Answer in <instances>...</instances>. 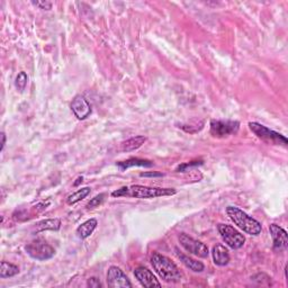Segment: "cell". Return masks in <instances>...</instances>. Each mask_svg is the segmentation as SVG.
<instances>
[{
    "label": "cell",
    "instance_id": "8992f818",
    "mask_svg": "<svg viewBox=\"0 0 288 288\" xmlns=\"http://www.w3.org/2000/svg\"><path fill=\"white\" fill-rule=\"evenodd\" d=\"M249 127L259 138H261V140H264L266 142H270V143H275V144H278V143L279 144L283 143L284 145L287 144V138L285 136L275 132V131L268 129V127L261 125V124L251 122L249 123Z\"/></svg>",
    "mask_w": 288,
    "mask_h": 288
},
{
    "label": "cell",
    "instance_id": "44dd1931",
    "mask_svg": "<svg viewBox=\"0 0 288 288\" xmlns=\"http://www.w3.org/2000/svg\"><path fill=\"white\" fill-rule=\"evenodd\" d=\"M27 81H28V77L25 74L24 71H21L18 74L16 77V81H15V86L16 88L19 91H23L25 89V87L27 86Z\"/></svg>",
    "mask_w": 288,
    "mask_h": 288
},
{
    "label": "cell",
    "instance_id": "9c48e42d",
    "mask_svg": "<svg viewBox=\"0 0 288 288\" xmlns=\"http://www.w3.org/2000/svg\"><path fill=\"white\" fill-rule=\"evenodd\" d=\"M107 284L112 288H124V287H132L130 279L124 273L121 268L112 266L107 271Z\"/></svg>",
    "mask_w": 288,
    "mask_h": 288
},
{
    "label": "cell",
    "instance_id": "e0dca14e",
    "mask_svg": "<svg viewBox=\"0 0 288 288\" xmlns=\"http://www.w3.org/2000/svg\"><path fill=\"white\" fill-rule=\"evenodd\" d=\"M117 166L121 170H125L129 169L131 167H148L150 168L153 166V162L149 161V160H143V159H137V158H132L126 160V161H122V162H117Z\"/></svg>",
    "mask_w": 288,
    "mask_h": 288
},
{
    "label": "cell",
    "instance_id": "7402d4cb",
    "mask_svg": "<svg viewBox=\"0 0 288 288\" xmlns=\"http://www.w3.org/2000/svg\"><path fill=\"white\" fill-rule=\"evenodd\" d=\"M105 196H106V194H99V195H97L96 197H94L93 199L90 200V202L88 204H87V209L90 210V209H95V207L99 206L100 204L104 202Z\"/></svg>",
    "mask_w": 288,
    "mask_h": 288
},
{
    "label": "cell",
    "instance_id": "7c38bea8",
    "mask_svg": "<svg viewBox=\"0 0 288 288\" xmlns=\"http://www.w3.org/2000/svg\"><path fill=\"white\" fill-rule=\"evenodd\" d=\"M269 231H270L272 241H273V248L275 249H286L288 246V238H287V232L285 230L278 227L277 224H271L269 227Z\"/></svg>",
    "mask_w": 288,
    "mask_h": 288
},
{
    "label": "cell",
    "instance_id": "277c9868",
    "mask_svg": "<svg viewBox=\"0 0 288 288\" xmlns=\"http://www.w3.org/2000/svg\"><path fill=\"white\" fill-rule=\"evenodd\" d=\"M25 250H26L28 256L39 261L49 260L56 254L54 248L45 242L44 240H36V241L28 243L25 247Z\"/></svg>",
    "mask_w": 288,
    "mask_h": 288
},
{
    "label": "cell",
    "instance_id": "9a60e30c",
    "mask_svg": "<svg viewBox=\"0 0 288 288\" xmlns=\"http://www.w3.org/2000/svg\"><path fill=\"white\" fill-rule=\"evenodd\" d=\"M97 220L90 218V220L86 221L85 223H82L80 227H78V229H77V234H78L80 239H87L88 236L93 234L95 229L97 228Z\"/></svg>",
    "mask_w": 288,
    "mask_h": 288
},
{
    "label": "cell",
    "instance_id": "6da1fadb",
    "mask_svg": "<svg viewBox=\"0 0 288 288\" xmlns=\"http://www.w3.org/2000/svg\"><path fill=\"white\" fill-rule=\"evenodd\" d=\"M176 192V189L173 188H156L147 187V186L141 185H133L129 186V187H122L121 189L113 192L112 196H114V197H133L148 199L161 197V196H173Z\"/></svg>",
    "mask_w": 288,
    "mask_h": 288
},
{
    "label": "cell",
    "instance_id": "52a82bcc",
    "mask_svg": "<svg viewBox=\"0 0 288 288\" xmlns=\"http://www.w3.org/2000/svg\"><path fill=\"white\" fill-rule=\"evenodd\" d=\"M179 242L181 244V247L184 248L186 251H188L189 253L194 254V256L199 258L209 257L210 251L207 246H205L203 242L191 238V236L185 234V233H181L179 235Z\"/></svg>",
    "mask_w": 288,
    "mask_h": 288
},
{
    "label": "cell",
    "instance_id": "30bf717a",
    "mask_svg": "<svg viewBox=\"0 0 288 288\" xmlns=\"http://www.w3.org/2000/svg\"><path fill=\"white\" fill-rule=\"evenodd\" d=\"M70 107L76 117L80 119V121L86 119L91 114L90 104L81 95H77L74 99H72Z\"/></svg>",
    "mask_w": 288,
    "mask_h": 288
},
{
    "label": "cell",
    "instance_id": "cb8c5ba5",
    "mask_svg": "<svg viewBox=\"0 0 288 288\" xmlns=\"http://www.w3.org/2000/svg\"><path fill=\"white\" fill-rule=\"evenodd\" d=\"M87 286L88 287H91V288H99V287H103V285H101V283L98 280L97 278H95V277H93V278H89L88 282H87Z\"/></svg>",
    "mask_w": 288,
    "mask_h": 288
},
{
    "label": "cell",
    "instance_id": "8fae6325",
    "mask_svg": "<svg viewBox=\"0 0 288 288\" xmlns=\"http://www.w3.org/2000/svg\"><path fill=\"white\" fill-rule=\"evenodd\" d=\"M134 276L140 282L142 286L151 288V287H161V284L156 279V277L153 275L151 270H149L145 267H138L134 270Z\"/></svg>",
    "mask_w": 288,
    "mask_h": 288
},
{
    "label": "cell",
    "instance_id": "603a6c76",
    "mask_svg": "<svg viewBox=\"0 0 288 288\" xmlns=\"http://www.w3.org/2000/svg\"><path fill=\"white\" fill-rule=\"evenodd\" d=\"M32 3L36 7H39L41 9L50 10L51 8H52V2H50V1H33Z\"/></svg>",
    "mask_w": 288,
    "mask_h": 288
},
{
    "label": "cell",
    "instance_id": "2e32d148",
    "mask_svg": "<svg viewBox=\"0 0 288 288\" xmlns=\"http://www.w3.org/2000/svg\"><path fill=\"white\" fill-rule=\"evenodd\" d=\"M60 228H61V221L59 218H47V220H43L35 224L36 232L45 231V230L58 231V230H60Z\"/></svg>",
    "mask_w": 288,
    "mask_h": 288
},
{
    "label": "cell",
    "instance_id": "7a4b0ae2",
    "mask_svg": "<svg viewBox=\"0 0 288 288\" xmlns=\"http://www.w3.org/2000/svg\"><path fill=\"white\" fill-rule=\"evenodd\" d=\"M151 264L160 278L167 283H179L182 275L179 268L170 260L169 258L162 254L154 252L151 256Z\"/></svg>",
    "mask_w": 288,
    "mask_h": 288
},
{
    "label": "cell",
    "instance_id": "5b68a950",
    "mask_svg": "<svg viewBox=\"0 0 288 288\" xmlns=\"http://www.w3.org/2000/svg\"><path fill=\"white\" fill-rule=\"evenodd\" d=\"M217 230L220 232V234L223 239V241L228 244L230 248L232 249H240V248L243 247L244 242H246V238H244L243 234H241L239 231L231 227L229 224H218Z\"/></svg>",
    "mask_w": 288,
    "mask_h": 288
},
{
    "label": "cell",
    "instance_id": "d4e9b609",
    "mask_svg": "<svg viewBox=\"0 0 288 288\" xmlns=\"http://www.w3.org/2000/svg\"><path fill=\"white\" fill-rule=\"evenodd\" d=\"M162 173H141V177H161Z\"/></svg>",
    "mask_w": 288,
    "mask_h": 288
},
{
    "label": "cell",
    "instance_id": "ac0fdd59",
    "mask_svg": "<svg viewBox=\"0 0 288 288\" xmlns=\"http://www.w3.org/2000/svg\"><path fill=\"white\" fill-rule=\"evenodd\" d=\"M147 141V137L144 136H134L130 140H127L122 144V150L124 152H131L134 150H137L138 148H141L144 144V142Z\"/></svg>",
    "mask_w": 288,
    "mask_h": 288
},
{
    "label": "cell",
    "instance_id": "d6986e66",
    "mask_svg": "<svg viewBox=\"0 0 288 288\" xmlns=\"http://www.w3.org/2000/svg\"><path fill=\"white\" fill-rule=\"evenodd\" d=\"M17 273H19V268L17 266L9 264L7 261H1V267H0V278L5 279L9 278V277L16 276Z\"/></svg>",
    "mask_w": 288,
    "mask_h": 288
},
{
    "label": "cell",
    "instance_id": "4316f807",
    "mask_svg": "<svg viewBox=\"0 0 288 288\" xmlns=\"http://www.w3.org/2000/svg\"><path fill=\"white\" fill-rule=\"evenodd\" d=\"M80 182H82V177H79L78 179H77V181L74 184V186H78L80 184Z\"/></svg>",
    "mask_w": 288,
    "mask_h": 288
},
{
    "label": "cell",
    "instance_id": "ffe728a7",
    "mask_svg": "<svg viewBox=\"0 0 288 288\" xmlns=\"http://www.w3.org/2000/svg\"><path fill=\"white\" fill-rule=\"evenodd\" d=\"M90 194V188L89 187H85V188H81L79 189L78 192H74V194L70 195L67 199V203L69 205H74V204L80 202V200L86 198L87 196Z\"/></svg>",
    "mask_w": 288,
    "mask_h": 288
},
{
    "label": "cell",
    "instance_id": "ba28073f",
    "mask_svg": "<svg viewBox=\"0 0 288 288\" xmlns=\"http://www.w3.org/2000/svg\"><path fill=\"white\" fill-rule=\"evenodd\" d=\"M240 123L236 121H216L211 122V134L215 137H225L233 135L239 131Z\"/></svg>",
    "mask_w": 288,
    "mask_h": 288
},
{
    "label": "cell",
    "instance_id": "4fadbf2b",
    "mask_svg": "<svg viewBox=\"0 0 288 288\" xmlns=\"http://www.w3.org/2000/svg\"><path fill=\"white\" fill-rule=\"evenodd\" d=\"M212 256H213V260L215 262V265L221 266V267L227 266L230 261L229 251L227 248L222 246V244H216V246L213 248Z\"/></svg>",
    "mask_w": 288,
    "mask_h": 288
},
{
    "label": "cell",
    "instance_id": "5bb4252c",
    "mask_svg": "<svg viewBox=\"0 0 288 288\" xmlns=\"http://www.w3.org/2000/svg\"><path fill=\"white\" fill-rule=\"evenodd\" d=\"M174 252H176V256L180 259V261L184 264L186 267L191 269V270L195 271V272H202L204 270V268H205V266H204L203 262L195 260V259H192L188 256H185L184 253L179 252V250L174 249Z\"/></svg>",
    "mask_w": 288,
    "mask_h": 288
},
{
    "label": "cell",
    "instance_id": "3957f363",
    "mask_svg": "<svg viewBox=\"0 0 288 288\" xmlns=\"http://www.w3.org/2000/svg\"><path fill=\"white\" fill-rule=\"evenodd\" d=\"M227 213L233 223L239 229H241L243 232H246L247 234L258 235L261 233V224L257 220L249 216L247 213H244L242 210L235 206H229L227 209Z\"/></svg>",
    "mask_w": 288,
    "mask_h": 288
},
{
    "label": "cell",
    "instance_id": "484cf974",
    "mask_svg": "<svg viewBox=\"0 0 288 288\" xmlns=\"http://www.w3.org/2000/svg\"><path fill=\"white\" fill-rule=\"evenodd\" d=\"M5 144H6V135L5 133H1V151L3 150V148H5Z\"/></svg>",
    "mask_w": 288,
    "mask_h": 288
}]
</instances>
